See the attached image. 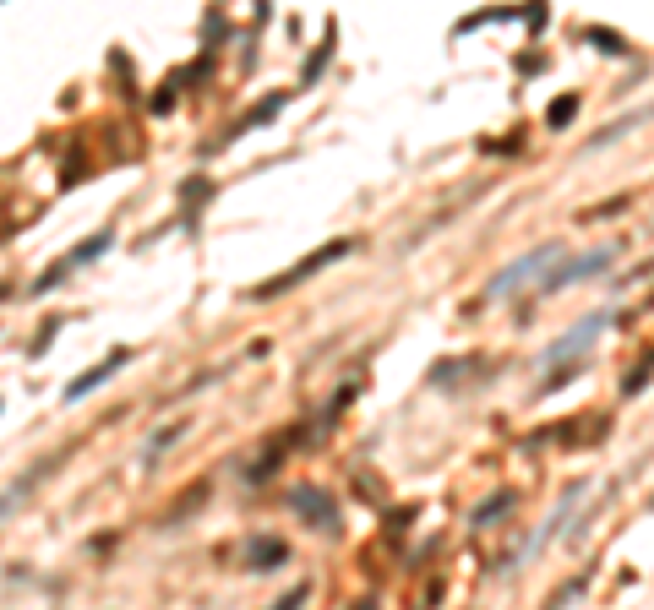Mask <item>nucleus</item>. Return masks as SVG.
Masks as SVG:
<instances>
[{
  "mask_svg": "<svg viewBox=\"0 0 654 610\" xmlns=\"http://www.w3.org/2000/svg\"><path fill=\"white\" fill-rule=\"evenodd\" d=\"M126 360H131V349H115L109 360H98V365H87V371H82L76 382H65V404H76V398H87V393H93L98 382H109V376H115V371H120Z\"/></svg>",
  "mask_w": 654,
  "mask_h": 610,
  "instance_id": "8",
  "label": "nucleus"
},
{
  "mask_svg": "<svg viewBox=\"0 0 654 610\" xmlns=\"http://www.w3.org/2000/svg\"><path fill=\"white\" fill-rule=\"evenodd\" d=\"M109 245H115V229H98V235H87V240H82L76 251H65V256H60V262H55V267H49V273L38 278V289H55V284L65 278V273H76L82 262H93V256H104Z\"/></svg>",
  "mask_w": 654,
  "mask_h": 610,
  "instance_id": "6",
  "label": "nucleus"
},
{
  "mask_svg": "<svg viewBox=\"0 0 654 610\" xmlns=\"http://www.w3.org/2000/svg\"><path fill=\"white\" fill-rule=\"evenodd\" d=\"M579 496H584V480H573V485H568L562 507H557V513H551V524H546V529H540V535H535V540L524 545V556H535V551H546V540H557V529L568 524V513H573V502H579Z\"/></svg>",
  "mask_w": 654,
  "mask_h": 610,
  "instance_id": "9",
  "label": "nucleus"
},
{
  "mask_svg": "<svg viewBox=\"0 0 654 610\" xmlns=\"http://www.w3.org/2000/svg\"><path fill=\"white\" fill-rule=\"evenodd\" d=\"M338 256H349V240H333V245H322V251H311V256H306V262H300L295 273H284V278H267V284H262L257 295H262V300H267V295H284V289H295L300 278H311V273H322V267H333Z\"/></svg>",
  "mask_w": 654,
  "mask_h": 610,
  "instance_id": "5",
  "label": "nucleus"
},
{
  "mask_svg": "<svg viewBox=\"0 0 654 610\" xmlns=\"http://www.w3.org/2000/svg\"><path fill=\"white\" fill-rule=\"evenodd\" d=\"M240 562H246V573H273V567H284V562H289V545H284V540H273V535H257V540H246V545H240Z\"/></svg>",
  "mask_w": 654,
  "mask_h": 610,
  "instance_id": "7",
  "label": "nucleus"
},
{
  "mask_svg": "<svg viewBox=\"0 0 654 610\" xmlns=\"http://www.w3.org/2000/svg\"><path fill=\"white\" fill-rule=\"evenodd\" d=\"M180 431H186V425H169V431H158V436L147 442V453H142V458H147V464H153V458H164V453L180 442Z\"/></svg>",
  "mask_w": 654,
  "mask_h": 610,
  "instance_id": "12",
  "label": "nucleus"
},
{
  "mask_svg": "<svg viewBox=\"0 0 654 610\" xmlns=\"http://www.w3.org/2000/svg\"><path fill=\"white\" fill-rule=\"evenodd\" d=\"M606 327H611V311H589V316H579V322H573V327H568V333H562V338L551 344L546 365H562V371H557V376L546 382V393H551V387H562V382L573 376V360H579V349H589V344H595V338H600Z\"/></svg>",
  "mask_w": 654,
  "mask_h": 610,
  "instance_id": "1",
  "label": "nucleus"
},
{
  "mask_svg": "<svg viewBox=\"0 0 654 610\" xmlns=\"http://www.w3.org/2000/svg\"><path fill=\"white\" fill-rule=\"evenodd\" d=\"M355 610H377V605H355Z\"/></svg>",
  "mask_w": 654,
  "mask_h": 610,
  "instance_id": "18",
  "label": "nucleus"
},
{
  "mask_svg": "<svg viewBox=\"0 0 654 610\" xmlns=\"http://www.w3.org/2000/svg\"><path fill=\"white\" fill-rule=\"evenodd\" d=\"M306 600H311V589H306V584H295V589H289V595H284L278 605H267V610H300Z\"/></svg>",
  "mask_w": 654,
  "mask_h": 610,
  "instance_id": "16",
  "label": "nucleus"
},
{
  "mask_svg": "<svg viewBox=\"0 0 654 610\" xmlns=\"http://www.w3.org/2000/svg\"><path fill=\"white\" fill-rule=\"evenodd\" d=\"M649 376H654V355L639 365V371H633V376H628V382H622V393H628V398H633V393H644V382H649Z\"/></svg>",
  "mask_w": 654,
  "mask_h": 610,
  "instance_id": "15",
  "label": "nucleus"
},
{
  "mask_svg": "<svg viewBox=\"0 0 654 610\" xmlns=\"http://www.w3.org/2000/svg\"><path fill=\"white\" fill-rule=\"evenodd\" d=\"M584 38H595V44H606V55H633V49H628V44H622V38H617L611 27H584Z\"/></svg>",
  "mask_w": 654,
  "mask_h": 610,
  "instance_id": "13",
  "label": "nucleus"
},
{
  "mask_svg": "<svg viewBox=\"0 0 654 610\" xmlns=\"http://www.w3.org/2000/svg\"><path fill=\"white\" fill-rule=\"evenodd\" d=\"M551 262H562V245H535V251H524L513 267H502L491 284H486V300H502V295H518L524 284H546V273H551Z\"/></svg>",
  "mask_w": 654,
  "mask_h": 610,
  "instance_id": "2",
  "label": "nucleus"
},
{
  "mask_svg": "<svg viewBox=\"0 0 654 610\" xmlns=\"http://www.w3.org/2000/svg\"><path fill=\"white\" fill-rule=\"evenodd\" d=\"M617 262V245H595V251H584V256H568L557 273H546V284H540V295H557V289H568V284H584V278H600L606 267Z\"/></svg>",
  "mask_w": 654,
  "mask_h": 610,
  "instance_id": "3",
  "label": "nucleus"
},
{
  "mask_svg": "<svg viewBox=\"0 0 654 610\" xmlns=\"http://www.w3.org/2000/svg\"><path fill=\"white\" fill-rule=\"evenodd\" d=\"M513 502H518L513 491H502V496H491V502H486V507L475 513V529H480V524H491V518H502V513H513Z\"/></svg>",
  "mask_w": 654,
  "mask_h": 610,
  "instance_id": "11",
  "label": "nucleus"
},
{
  "mask_svg": "<svg viewBox=\"0 0 654 610\" xmlns=\"http://www.w3.org/2000/svg\"><path fill=\"white\" fill-rule=\"evenodd\" d=\"M584 589H589V578H573V584H568V589H562V595H557V600H551V605H546V610H562V605H568V600H579Z\"/></svg>",
  "mask_w": 654,
  "mask_h": 610,
  "instance_id": "17",
  "label": "nucleus"
},
{
  "mask_svg": "<svg viewBox=\"0 0 654 610\" xmlns=\"http://www.w3.org/2000/svg\"><path fill=\"white\" fill-rule=\"evenodd\" d=\"M573 115H579V93H568V98H557V104H551V125H568Z\"/></svg>",
  "mask_w": 654,
  "mask_h": 610,
  "instance_id": "14",
  "label": "nucleus"
},
{
  "mask_svg": "<svg viewBox=\"0 0 654 610\" xmlns=\"http://www.w3.org/2000/svg\"><path fill=\"white\" fill-rule=\"evenodd\" d=\"M44 469H49V464H38L33 475H22V480H11V491L0 496V518H5V513H11V507H16V502H22V496L33 491V485H38V475H44Z\"/></svg>",
  "mask_w": 654,
  "mask_h": 610,
  "instance_id": "10",
  "label": "nucleus"
},
{
  "mask_svg": "<svg viewBox=\"0 0 654 610\" xmlns=\"http://www.w3.org/2000/svg\"><path fill=\"white\" fill-rule=\"evenodd\" d=\"M289 513L306 518L317 535H338V507L327 502L322 485H295V491H289Z\"/></svg>",
  "mask_w": 654,
  "mask_h": 610,
  "instance_id": "4",
  "label": "nucleus"
}]
</instances>
